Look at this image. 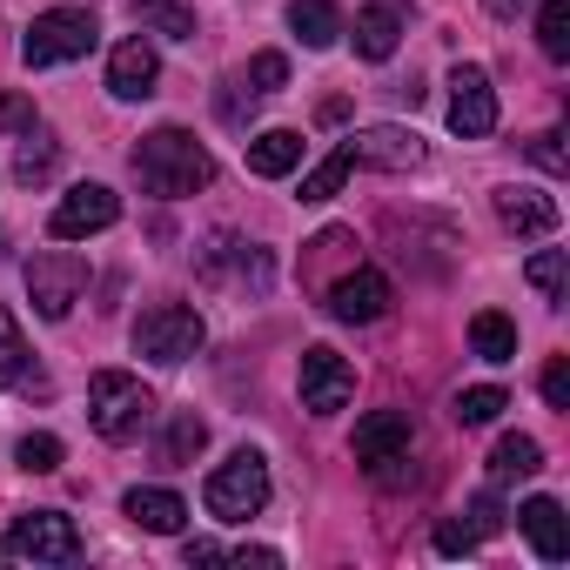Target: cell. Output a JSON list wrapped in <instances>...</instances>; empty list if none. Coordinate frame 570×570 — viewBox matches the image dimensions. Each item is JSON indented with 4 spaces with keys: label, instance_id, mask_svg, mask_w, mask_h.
I'll list each match as a JSON object with an SVG mask.
<instances>
[{
    "label": "cell",
    "instance_id": "obj_1",
    "mask_svg": "<svg viewBox=\"0 0 570 570\" xmlns=\"http://www.w3.org/2000/svg\"><path fill=\"white\" fill-rule=\"evenodd\" d=\"M135 175H141L148 195L181 202V195H195V188L215 181V155H208L188 128H155V135L135 141Z\"/></svg>",
    "mask_w": 570,
    "mask_h": 570
},
{
    "label": "cell",
    "instance_id": "obj_2",
    "mask_svg": "<svg viewBox=\"0 0 570 570\" xmlns=\"http://www.w3.org/2000/svg\"><path fill=\"white\" fill-rule=\"evenodd\" d=\"M88 416H95V430H101L108 443H135V436L148 430V416H155V396L141 390V376L101 370V376L88 383Z\"/></svg>",
    "mask_w": 570,
    "mask_h": 570
},
{
    "label": "cell",
    "instance_id": "obj_3",
    "mask_svg": "<svg viewBox=\"0 0 570 570\" xmlns=\"http://www.w3.org/2000/svg\"><path fill=\"white\" fill-rule=\"evenodd\" d=\"M202 503H208V517H222V523H248V517L268 503V463H262V450H235V456L202 483Z\"/></svg>",
    "mask_w": 570,
    "mask_h": 570
},
{
    "label": "cell",
    "instance_id": "obj_4",
    "mask_svg": "<svg viewBox=\"0 0 570 570\" xmlns=\"http://www.w3.org/2000/svg\"><path fill=\"white\" fill-rule=\"evenodd\" d=\"M95 41H101V28H95L88 8H48V14H35V28L21 41V61L28 68H61V61H81Z\"/></svg>",
    "mask_w": 570,
    "mask_h": 570
},
{
    "label": "cell",
    "instance_id": "obj_5",
    "mask_svg": "<svg viewBox=\"0 0 570 570\" xmlns=\"http://www.w3.org/2000/svg\"><path fill=\"white\" fill-rule=\"evenodd\" d=\"M202 343H208V323L188 309V303H155L141 323H135V356H148V363H188V356H202Z\"/></svg>",
    "mask_w": 570,
    "mask_h": 570
},
{
    "label": "cell",
    "instance_id": "obj_6",
    "mask_svg": "<svg viewBox=\"0 0 570 570\" xmlns=\"http://www.w3.org/2000/svg\"><path fill=\"white\" fill-rule=\"evenodd\" d=\"M8 557H21V563H75L81 557V530L61 510H28V517L8 523Z\"/></svg>",
    "mask_w": 570,
    "mask_h": 570
},
{
    "label": "cell",
    "instance_id": "obj_7",
    "mask_svg": "<svg viewBox=\"0 0 570 570\" xmlns=\"http://www.w3.org/2000/svg\"><path fill=\"white\" fill-rule=\"evenodd\" d=\"M81 289H88V262H81V255L41 248V255L28 262V296H35V309H41L48 323H61V316L81 303Z\"/></svg>",
    "mask_w": 570,
    "mask_h": 570
},
{
    "label": "cell",
    "instance_id": "obj_8",
    "mask_svg": "<svg viewBox=\"0 0 570 570\" xmlns=\"http://www.w3.org/2000/svg\"><path fill=\"white\" fill-rule=\"evenodd\" d=\"M115 222H121V195H115L108 181H75V188L55 202L48 235H55V242H88V235H101V228H115Z\"/></svg>",
    "mask_w": 570,
    "mask_h": 570
},
{
    "label": "cell",
    "instance_id": "obj_9",
    "mask_svg": "<svg viewBox=\"0 0 570 570\" xmlns=\"http://www.w3.org/2000/svg\"><path fill=\"white\" fill-rule=\"evenodd\" d=\"M296 383H303V410H309V416H336V410L356 396V370H350L336 350H323V343L303 350V376H296Z\"/></svg>",
    "mask_w": 570,
    "mask_h": 570
},
{
    "label": "cell",
    "instance_id": "obj_10",
    "mask_svg": "<svg viewBox=\"0 0 570 570\" xmlns=\"http://www.w3.org/2000/svg\"><path fill=\"white\" fill-rule=\"evenodd\" d=\"M450 128H456L463 141H483V135L497 128V88H490V75H483L476 61H463V68L450 75Z\"/></svg>",
    "mask_w": 570,
    "mask_h": 570
},
{
    "label": "cell",
    "instance_id": "obj_11",
    "mask_svg": "<svg viewBox=\"0 0 570 570\" xmlns=\"http://www.w3.org/2000/svg\"><path fill=\"white\" fill-rule=\"evenodd\" d=\"M390 303H396V289H390L383 268H350V275L330 282V316L336 323H376V316H390Z\"/></svg>",
    "mask_w": 570,
    "mask_h": 570
},
{
    "label": "cell",
    "instance_id": "obj_12",
    "mask_svg": "<svg viewBox=\"0 0 570 570\" xmlns=\"http://www.w3.org/2000/svg\"><path fill=\"white\" fill-rule=\"evenodd\" d=\"M155 81H161V55H155L141 35H128V41L108 55V95H115V101H148Z\"/></svg>",
    "mask_w": 570,
    "mask_h": 570
},
{
    "label": "cell",
    "instance_id": "obj_13",
    "mask_svg": "<svg viewBox=\"0 0 570 570\" xmlns=\"http://www.w3.org/2000/svg\"><path fill=\"white\" fill-rule=\"evenodd\" d=\"M517 523H523V537H530V550H537L543 563H563V557H570V517H563L557 497H530V503L517 510Z\"/></svg>",
    "mask_w": 570,
    "mask_h": 570
},
{
    "label": "cell",
    "instance_id": "obj_14",
    "mask_svg": "<svg viewBox=\"0 0 570 570\" xmlns=\"http://www.w3.org/2000/svg\"><path fill=\"white\" fill-rule=\"evenodd\" d=\"M497 222L517 228V235H557L563 208L550 195H537V188H497Z\"/></svg>",
    "mask_w": 570,
    "mask_h": 570
},
{
    "label": "cell",
    "instance_id": "obj_15",
    "mask_svg": "<svg viewBox=\"0 0 570 570\" xmlns=\"http://www.w3.org/2000/svg\"><path fill=\"white\" fill-rule=\"evenodd\" d=\"M121 510H128V523H141L148 537H175V530L188 523V503H181L175 490H155V483H135V490L121 497Z\"/></svg>",
    "mask_w": 570,
    "mask_h": 570
},
{
    "label": "cell",
    "instance_id": "obj_16",
    "mask_svg": "<svg viewBox=\"0 0 570 570\" xmlns=\"http://www.w3.org/2000/svg\"><path fill=\"white\" fill-rule=\"evenodd\" d=\"M0 383H8V390H21V396H48V376H41V363L28 356L14 309H0Z\"/></svg>",
    "mask_w": 570,
    "mask_h": 570
},
{
    "label": "cell",
    "instance_id": "obj_17",
    "mask_svg": "<svg viewBox=\"0 0 570 570\" xmlns=\"http://www.w3.org/2000/svg\"><path fill=\"white\" fill-rule=\"evenodd\" d=\"M242 155H248V175L282 181L289 168H303V135L296 128H262L255 141H242Z\"/></svg>",
    "mask_w": 570,
    "mask_h": 570
},
{
    "label": "cell",
    "instance_id": "obj_18",
    "mask_svg": "<svg viewBox=\"0 0 570 570\" xmlns=\"http://www.w3.org/2000/svg\"><path fill=\"white\" fill-rule=\"evenodd\" d=\"M350 141H356V161H370V168H416V161H423V141H416L410 128H396V121L363 128V135H350Z\"/></svg>",
    "mask_w": 570,
    "mask_h": 570
},
{
    "label": "cell",
    "instance_id": "obj_19",
    "mask_svg": "<svg viewBox=\"0 0 570 570\" xmlns=\"http://www.w3.org/2000/svg\"><path fill=\"white\" fill-rule=\"evenodd\" d=\"M410 450V416L403 410H370L363 423H356V463L370 470V463H383V456H403Z\"/></svg>",
    "mask_w": 570,
    "mask_h": 570
},
{
    "label": "cell",
    "instance_id": "obj_20",
    "mask_svg": "<svg viewBox=\"0 0 570 570\" xmlns=\"http://www.w3.org/2000/svg\"><path fill=\"white\" fill-rule=\"evenodd\" d=\"M396 41H403V14L390 8V0H370V8L356 14V55L363 61H390Z\"/></svg>",
    "mask_w": 570,
    "mask_h": 570
},
{
    "label": "cell",
    "instance_id": "obj_21",
    "mask_svg": "<svg viewBox=\"0 0 570 570\" xmlns=\"http://www.w3.org/2000/svg\"><path fill=\"white\" fill-rule=\"evenodd\" d=\"M289 28H296V41L303 48H336V35H343V14L330 8V0H289Z\"/></svg>",
    "mask_w": 570,
    "mask_h": 570
},
{
    "label": "cell",
    "instance_id": "obj_22",
    "mask_svg": "<svg viewBox=\"0 0 570 570\" xmlns=\"http://www.w3.org/2000/svg\"><path fill=\"white\" fill-rule=\"evenodd\" d=\"M470 350H476L483 363H517V323L497 316V309H476V316H470Z\"/></svg>",
    "mask_w": 570,
    "mask_h": 570
},
{
    "label": "cell",
    "instance_id": "obj_23",
    "mask_svg": "<svg viewBox=\"0 0 570 570\" xmlns=\"http://www.w3.org/2000/svg\"><path fill=\"white\" fill-rule=\"evenodd\" d=\"M543 470V450H537V436H503L497 450H490V483H523V476H537Z\"/></svg>",
    "mask_w": 570,
    "mask_h": 570
},
{
    "label": "cell",
    "instance_id": "obj_24",
    "mask_svg": "<svg viewBox=\"0 0 570 570\" xmlns=\"http://www.w3.org/2000/svg\"><path fill=\"white\" fill-rule=\"evenodd\" d=\"M350 175H356V141H343L330 161H316V168L303 175V202H330V195H343Z\"/></svg>",
    "mask_w": 570,
    "mask_h": 570
},
{
    "label": "cell",
    "instance_id": "obj_25",
    "mask_svg": "<svg viewBox=\"0 0 570 570\" xmlns=\"http://www.w3.org/2000/svg\"><path fill=\"white\" fill-rule=\"evenodd\" d=\"M510 410V396L497 390V383H476V390H456V403H450V416L463 423V430H483V423H497Z\"/></svg>",
    "mask_w": 570,
    "mask_h": 570
},
{
    "label": "cell",
    "instance_id": "obj_26",
    "mask_svg": "<svg viewBox=\"0 0 570 570\" xmlns=\"http://www.w3.org/2000/svg\"><path fill=\"white\" fill-rule=\"evenodd\" d=\"M537 48L550 61H570V0H543L537 8Z\"/></svg>",
    "mask_w": 570,
    "mask_h": 570
},
{
    "label": "cell",
    "instance_id": "obj_27",
    "mask_svg": "<svg viewBox=\"0 0 570 570\" xmlns=\"http://www.w3.org/2000/svg\"><path fill=\"white\" fill-rule=\"evenodd\" d=\"M202 443H208V423L202 416H175L168 423V443H161V463H195Z\"/></svg>",
    "mask_w": 570,
    "mask_h": 570
},
{
    "label": "cell",
    "instance_id": "obj_28",
    "mask_svg": "<svg viewBox=\"0 0 570 570\" xmlns=\"http://www.w3.org/2000/svg\"><path fill=\"white\" fill-rule=\"evenodd\" d=\"M61 456H68V450H61V436H48V430H28V436L14 443V463H21V470H35V476L61 470Z\"/></svg>",
    "mask_w": 570,
    "mask_h": 570
},
{
    "label": "cell",
    "instance_id": "obj_29",
    "mask_svg": "<svg viewBox=\"0 0 570 570\" xmlns=\"http://www.w3.org/2000/svg\"><path fill=\"white\" fill-rule=\"evenodd\" d=\"M523 275H530V282H537V289H543V296H550V303H563V282H570V268H563V255H557V248H537V255H530V268H523Z\"/></svg>",
    "mask_w": 570,
    "mask_h": 570
},
{
    "label": "cell",
    "instance_id": "obj_30",
    "mask_svg": "<svg viewBox=\"0 0 570 570\" xmlns=\"http://www.w3.org/2000/svg\"><path fill=\"white\" fill-rule=\"evenodd\" d=\"M28 141H35V148H21V161H14V181H41V175L55 168V141H48V135H35V128H28Z\"/></svg>",
    "mask_w": 570,
    "mask_h": 570
},
{
    "label": "cell",
    "instance_id": "obj_31",
    "mask_svg": "<svg viewBox=\"0 0 570 570\" xmlns=\"http://www.w3.org/2000/svg\"><path fill=\"white\" fill-rule=\"evenodd\" d=\"M41 115H35V101L28 95H0V135H28Z\"/></svg>",
    "mask_w": 570,
    "mask_h": 570
},
{
    "label": "cell",
    "instance_id": "obj_32",
    "mask_svg": "<svg viewBox=\"0 0 570 570\" xmlns=\"http://www.w3.org/2000/svg\"><path fill=\"white\" fill-rule=\"evenodd\" d=\"M248 81H255V95H275L282 81H289V61H282V55H255L248 61Z\"/></svg>",
    "mask_w": 570,
    "mask_h": 570
},
{
    "label": "cell",
    "instance_id": "obj_33",
    "mask_svg": "<svg viewBox=\"0 0 570 570\" xmlns=\"http://www.w3.org/2000/svg\"><path fill=\"white\" fill-rule=\"evenodd\" d=\"M470 530H476V543H483V537H497V530H503V503H497V490H483V497H476V503H470Z\"/></svg>",
    "mask_w": 570,
    "mask_h": 570
},
{
    "label": "cell",
    "instance_id": "obj_34",
    "mask_svg": "<svg viewBox=\"0 0 570 570\" xmlns=\"http://www.w3.org/2000/svg\"><path fill=\"white\" fill-rule=\"evenodd\" d=\"M141 14H155V28H161L168 41H188V35H195V14H181V8H168V0H161V8H141Z\"/></svg>",
    "mask_w": 570,
    "mask_h": 570
},
{
    "label": "cell",
    "instance_id": "obj_35",
    "mask_svg": "<svg viewBox=\"0 0 570 570\" xmlns=\"http://www.w3.org/2000/svg\"><path fill=\"white\" fill-rule=\"evenodd\" d=\"M543 403H550V410H570V363H563V356L543 370Z\"/></svg>",
    "mask_w": 570,
    "mask_h": 570
},
{
    "label": "cell",
    "instance_id": "obj_36",
    "mask_svg": "<svg viewBox=\"0 0 570 570\" xmlns=\"http://www.w3.org/2000/svg\"><path fill=\"white\" fill-rule=\"evenodd\" d=\"M436 550L443 557H470L476 550V530L470 523H436Z\"/></svg>",
    "mask_w": 570,
    "mask_h": 570
},
{
    "label": "cell",
    "instance_id": "obj_37",
    "mask_svg": "<svg viewBox=\"0 0 570 570\" xmlns=\"http://www.w3.org/2000/svg\"><path fill=\"white\" fill-rule=\"evenodd\" d=\"M557 141H563V135H557V128H550V135H537V141H530V161H537V168H543V175H563V148H557Z\"/></svg>",
    "mask_w": 570,
    "mask_h": 570
},
{
    "label": "cell",
    "instance_id": "obj_38",
    "mask_svg": "<svg viewBox=\"0 0 570 570\" xmlns=\"http://www.w3.org/2000/svg\"><path fill=\"white\" fill-rule=\"evenodd\" d=\"M181 557H188V563H222L228 550H222V543H208V537H188V543H181Z\"/></svg>",
    "mask_w": 570,
    "mask_h": 570
},
{
    "label": "cell",
    "instance_id": "obj_39",
    "mask_svg": "<svg viewBox=\"0 0 570 570\" xmlns=\"http://www.w3.org/2000/svg\"><path fill=\"white\" fill-rule=\"evenodd\" d=\"M228 557H235V563H262V570H275V563H282V557H275V550H262V543H242V550H228Z\"/></svg>",
    "mask_w": 570,
    "mask_h": 570
},
{
    "label": "cell",
    "instance_id": "obj_40",
    "mask_svg": "<svg viewBox=\"0 0 570 570\" xmlns=\"http://www.w3.org/2000/svg\"><path fill=\"white\" fill-rule=\"evenodd\" d=\"M483 8H490V14H497V21H510V14H517V8H530V0H483Z\"/></svg>",
    "mask_w": 570,
    "mask_h": 570
},
{
    "label": "cell",
    "instance_id": "obj_41",
    "mask_svg": "<svg viewBox=\"0 0 570 570\" xmlns=\"http://www.w3.org/2000/svg\"><path fill=\"white\" fill-rule=\"evenodd\" d=\"M135 8H161V0H135Z\"/></svg>",
    "mask_w": 570,
    "mask_h": 570
}]
</instances>
